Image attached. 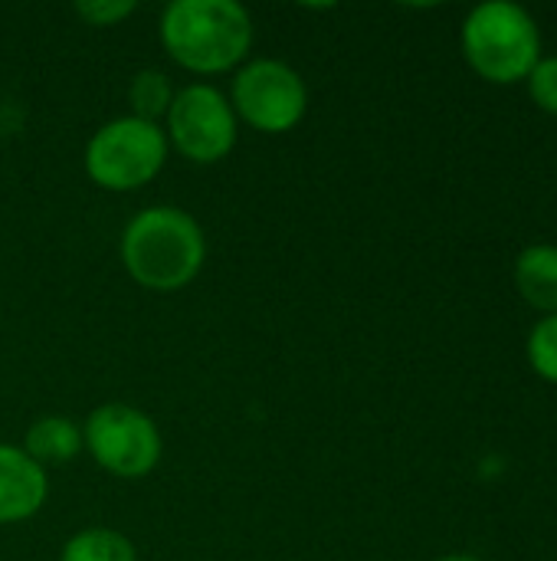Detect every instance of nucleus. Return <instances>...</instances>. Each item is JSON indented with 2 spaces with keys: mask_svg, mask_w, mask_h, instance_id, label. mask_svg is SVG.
I'll return each instance as SVG.
<instances>
[{
  "mask_svg": "<svg viewBox=\"0 0 557 561\" xmlns=\"http://www.w3.org/2000/svg\"><path fill=\"white\" fill-rule=\"evenodd\" d=\"M207 243L197 220L177 207L141 210L121 237L128 276L154 293L184 289L204 266Z\"/></svg>",
  "mask_w": 557,
  "mask_h": 561,
  "instance_id": "1",
  "label": "nucleus"
},
{
  "mask_svg": "<svg viewBox=\"0 0 557 561\" xmlns=\"http://www.w3.org/2000/svg\"><path fill=\"white\" fill-rule=\"evenodd\" d=\"M161 39L184 69L223 72L250 53L253 20L236 0H174L161 16Z\"/></svg>",
  "mask_w": 557,
  "mask_h": 561,
  "instance_id": "2",
  "label": "nucleus"
},
{
  "mask_svg": "<svg viewBox=\"0 0 557 561\" xmlns=\"http://www.w3.org/2000/svg\"><path fill=\"white\" fill-rule=\"evenodd\" d=\"M463 53L483 79L496 85H512L519 79H529L535 62L542 59V36L525 7L489 0L466 16Z\"/></svg>",
  "mask_w": 557,
  "mask_h": 561,
  "instance_id": "3",
  "label": "nucleus"
},
{
  "mask_svg": "<svg viewBox=\"0 0 557 561\" xmlns=\"http://www.w3.org/2000/svg\"><path fill=\"white\" fill-rule=\"evenodd\" d=\"M167 158L164 131L144 118H115L102 125L85 148V171L105 191H135L148 184Z\"/></svg>",
  "mask_w": 557,
  "mask_h": 561,
  "instance_id": "4",
  "label": "nucleus"
},
{
  "mask_svg": "<svg viewBox=\"0 0 557 561\" xmlns=\"http://www.w3.org/2000/svg\"><path fill=\"white\" fill-rule=\"evenodd\" d=\"M82 444L102 470L121 480H138L161 460V434L148 414L128 404H105L89 414Z\"/></svg>",
  "mask_w": 557,
  "mask_h": 561,
  "instance_id": "5",
  "label": "nucleus"
},
{
  "mask_svg": "<svg viewBox=\"0 0 557 561\" xmlns=\"http://www.w3.org/2000/svg\"><path fill=\"white\" fill-rule=\"evenodd\" d=\"M230 105L246 125L279 135L302 122L309 92L292 66L279 59H256L236 72Z\"/></svg>",
  "mask_w": 557,
  "mask_h": 561,
  "instance_id": "6",
  "label": "nucleus"
},
{
  "mask_svg": "<svg viewBox=\"0 0 557 561\" xmlns=\"http://www.w3.org/2000/svg\"><path fill=\"white\" fill-rule=\"evenodd\" d=\"M167 131L181 154L213 164L236 145V112L213 85H187L167 108Z\"/></svg>",
  "mask_w": 557,
  "mask_h": 561,
  "instance_id": "7",
  "label": "nucleus"
},
{
  "mask_svg": "<svg viewBox=\"0 0 557 561\" xmlns=\"http://www.w3.org/2000/svg\"><path fill=\"white\" fill-rule=\"evenodd\" d=\"M46 473L33 463L23 447L0 444V523L30 519L46 500Z\"/></svg>",
  "mask_w": 557,
  "mask_h": 561,
  "instance_id": "8",
  "label": "nucleus"
},
{
  "mask_svg": "<svg viewBox=\"0 0 557 561\" xmlns=\"http://www.w3.org/2000/svg\"><path fill=\"white\" fill-rule=\"evenodd\" d=\"M515 286L529 306L545 316L557 312V247L535 243L515 260Z\"/></svg>",
  "mask_w": 557,
  "mask_h": 561,
  "instance_id": "9",
  "label": "nucleus"
},
{
  "mask_svg": "<svg viewBox=\"0 0 557 561\" xmlns=\"http://www.w3.org/2000/svg\"><path fill=\"white\" fill-rule=\"evenodd\" d=\"M82 450V431L69 417H39L23 440V454L33 463H66Z\"/></svg>",
  "mask_w": 557,
  "mask_h": 561,
  "instance_id": "10",
  "label": "nucleus"
},
{
  "mask_svg": "<svg viewBox=\"0 0 557 561\" xmlns=\"http://www.w3.org/2000/svg\"><path fill=\"white\" fill-rule=\"evenodd\" d=\"M62 561H138L135 546L115 529H85L62 549Z\"/></svg>",
  "mask_w": 557,
  "mask_h": 561,
  "instance_id": "11",
  "label": "nucleus"
},
{
  "mask_svg": "<svg viewBox=\"0 0 557 561\" xmlns=\"http://www.w3.org/2000/svg\"><path fill=\"white\" fill-rule=\"evenodd\" d=\"M174 102V92H171V82L164 72L158 69H144L135 76L131 82V105H135V118H144V122H154L158 115H167Z\"/></svg>",
  "mask_w": 557,
  "mask_h": 561,
  "instance_id": "12",
  "label": "nucleus"
},
{
  "mask_svg": "<svg viewBox=\"0 0 557 561\" xmlns=\"http://www.w3.org/2000/svg\"><path fill=\"white\" fill-rule=\"evenodd\" d=\"M529 362H532L535 375L557 385V312L535 322V329L529 335Z\"/></svg>",
  "mask_w": 557,
  "mask_h": 561,
  "instance_id": "13",
  "label": "nucleus"
},
{
  "mask_svg": "<svg viewBox=\"0 0 557 561\" xmlns=\"http://www.w3.org/2000/svg\"><path fill=\"white\" fill-rule=\"evenodd\" d=\"M529 95L532 102L548 112V115H557V56H542L535 62V69L529 72Z\"/></svg>",
  "mask_w": 557,
  "mask_h": 561,
  "instance_id": "14",
  "label": "nucleus"
},
{
  "mask_svg": "<svg viewBox=\"0 0 557 561\" xmlns=\"http://www.w3.org/2000/svg\"><path fill=\"white\" fill-rule=\"evenodd\" d=\"M76 13L89 20L92 26H115L118 20L135 13V3L131 0H85V3H76Z\"/></svg>",
  "mask_w": 557,
  "mask_h": 561,
  "instance_id": "15",
  "label": "nucleus"
},
{
  "mask_svg": "<svg viewBox=\"0 0 557 561\" xmlns=\"http://www.w3.org/2000/svg\"><path fill=\"white\" fill-rule=\"evenodd\" d=\"M440 561H483V559H476V556H463V552H456V556H443Z\"/></svg>",
  "mask_w": 557,
  "mask_h": 561,
  "instance_id": "16",
  "label": "nucleus"
}]
</instances>
